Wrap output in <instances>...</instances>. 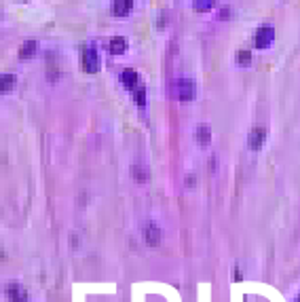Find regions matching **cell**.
Returning <instances> with one entry per match:
<instances>
[{
    "instance_id": "obj_1",
    "label": "cell",
    "mask_w": 300,
    "mask_h": 302,
    "mask_svg": "<svg viewBox=\"0 0 300 302\" xmlns=\"http://www.w3.org/2000/svg\"><path fill=\"white\" fill-rule=\"evenodd\" d=\"M99 66H102V60H99V53L95 47H85L83 51V68L87 74H95V72H99Z\"/></svg>"
},
{
    "instance_id": "obj_2",
    "label": "cell",
    "mask_w": 300,
    "mask_h": 302,
    "mask_svg": "<svg viewBox=\"0 0 300 302\" xmlns=\"http://www.w3.org/2000/svg\"><path fill=\"white\" fill-rule=\"evenodd\" d=\"M176 93H178V99H180V102H193L195 95H197V85H195V80H190V78H182V80H178V85H176Z\"/></svg>"
},
{
    "instance_id": "obj_3",
    "label": "cell",
    "mask_w": 300,
    "mask_h": 302,
    "mask_svg": "<svg viewBox=\"0 0 300 302\" xmlns=\"http://www.w3.org/2000/svg\"><path fill=\"white\" fill-rule=\"evenodd\" d=\"M273 38H275V30H273V28H270V25H262V28H258V32H256V36H254V45L258 47V49H266V47H270Z\"/></svg>"
},
{
    "instance_id": "obj_4",
    "label": "cell",
    "mask_w": 300,
    "mask_h": 302,
    "mask_svg": "<svg viewBox=\"0 0 300 302\" xmlns=\"http://www.w3.org/2000/svg\"><path fill=\"white\" fill-rule=\"evenodd\" d=\"M264 140H266V129H264V127H254L252 131H250V138H248V146H250V150L258 152V150L262 148Z\"/></svg>"
},
{
    "instance_id": "obj_5",
    "label": "cell",
    "mask_w": 300,
    "mask_h": 302,
    "mask_svg": "<svg viewBox=\"0 0 300 302\" xmlns=\"http://www.w3.org/2000/svg\"><path fill=\"white\" fill-rule=\"evenodd\" d=\"M5 294H7L9 302H28V292H25V287L19 285V283H9Z\"/></svg>"
},
{
    "instance_id": "obj_6",
    "label": "cell",
    "mask_w": 300,
    "mask_h": 302,
    "mask_svg": "<svg viewBox=\"0 0 300 302\" xmlns=\"http://www.w3.org/2000/svg\"><path fill=\"white\" fill-rule=\"evenodd\" d=\"M133 9V0H114L110 11H112V15L114 17H125V15H129Z\"/></svg>"
},
{
    "instance_id": "obj_7",
    "label": "cell",
    "mask_w": 300,
    "mask_h": 302,
    "mask_svg": "<svg viewBox=\"0 0 300 302\" xmlns=\"http://www.w3.org/2000/svg\"><path fill=\"white\" fill-rule=\"evenodd\" d=\"M144 239H146L148 245H152V248L161 243V231H159V226H156L154 222H148L144 226Z\"/></svg>"
},
{
    "instance_id": "obj_8",
    "label": "cell",
    "mask_w": 300,
    "mask_h": 302,
    "mask_svg": "<svg viewBox=\"0 0 300 302\" xmlns=\"http://www.w3.org/2000/svg\"><path fill=\"white\" fill-rule=\"evenodd\" d=\"M121 85L125 89H129V91H133L138 85H140V76H138V72L135 70H125L123 74H121Z\"/></svg>"
},
{
    "instance_id": "obj_9",
    "label": "cell",
    "mask_w": 300,
    "mask_h": 302,
    "mask_svg": "<svg viewBox=\"0 0 300 302\" xmlns=\"http://www.w3.org/2000/svg\"><path fill=\"white\" fill-rule=\"evenodd\" d=\"M17 76L15 74H0V93H9L15 89Z\"/></svg>"
},
{
    "instance_id": "obj_10",
    "label": "cell",
    "mask_w": 300,
    "mask_h": 302,
    "mask_svg": "<svg viewBox=\"0 0 300 302\" xmlns=\"http://www.w3.org/2000/svg\"><path fill=\"white\" fill-rule=\"evenodd\" d=\"M127 51V40L123 36H114L110 40V53L112 55H123Z\"/></svg>"
},
{
    "instance_id": "obj_11",
    "label": "cell",
    "mask_w": 300,
    "mask_h": 302,
    "mask_svg": "<svg viewBox=\"0 0 300 302\" xmlns=\"http://www.w3.org/2000/svg\"><path fill=\"white\" fill-rule=\"evenodd\" d=\"M36 47H38L36 40H25L21 45V49H19V60H30V57H34Z\"/></svg>"
},
{
    "instance_id": "obj_12",
    "label": "cell",
    "mask_w": 300,
    "mask_h": 302,
    "mask_svg": "<svg viewBox=\"0 0 300 302\" xmlns=\"http://www.w3.org/2000/svg\"><path fill=\"white\" fill-rule=\"evenodd\" d=\"M197 142L201 144V146H207V144L211 142V129L207 125H199V129H197Z\"/></svg>"
},
{
    "instance_id": "obj_13",
    "label": "cell",
    "mask_w": 300,
    "mask_h": 302,
    "mask_svg": "<svg viewBox=\"0 0 300 302\" xmlns=\"http://www.w3.org/2000/svg\"><path fill=\"white\" fill-rule=\"evenodd\" d=\"M216 7V0H193V9L199 13H207Z\"/></svg>"
},
{
    "instance_id": "obj_14",
    "label": "cell",
    "mask_w": 300,
    "mask_h": 302,
    "mask_svg": "<svg viewBox=\"0 0 300 302\" xmlns=\"http://www.w3.org/2000/svg\"><path fill=\"white\" fill-rule=\"evenodd\" d=\"M133 95H135V104L140 108H144L146 106V87L144 85H138V87L133 89Z\"/></svg>"
},
{
    "instance_id": "obj_15",
    "label": "cell",
    "mask_w": 300,
    "mask_h": 302,
    "mask_svg": "<svg viewBox=\"0 0 300 302\" xmlns=\"http://www.w3.org/2000/svg\"><path fill=\"white\" fill-rule=\"evenodd\" d=\"M252 62V53L248 51V49H241L239 53H237V64L239 66H248Z\"/></svg>"
},
{
    "instance_id": "obj_16",
    "label": "cell",
    "mask_w": 300,
    "mask_h": 302,
    "mask_svg": "<svg viewBox=\"0 0 300 302\" xmlns=\"http://www.w3.org/2000/svg\"><path fill=\"white\" fill-rule=\"evenodd\" d=\"M131 174H133V178L142 184V182H146L148 180V176H146V171H144V167H142V165H135L133 169H131Z\"/></svg>"
},
{
    "instance_id": "obj_17",
    "label": "cell",
    "mask_w": 300,
    "mask_h": 302,
    "mask_svg": "<svg viewBox=\"0 0 300 302\" xmlns=\"http://www.w3.org/2000/svg\"><path fill=\"white\" fill-rule=\"evenodd\" d=\"M228 13H231V9H222V13H220V19H228Z\"/></svg>"
},
{
    "instance_id": "obj_18",
    "label": "cell",
    "mask_w": 300,
    "mask_h": 302,
    "mask_svg": "<svg viewBox=\"0 0 300 302\" xmlns=\"http://www.w3.org/2000/svg\"><path fill=\"white\" fill-rule=\"evenodd\" d=\"M296 302H300V296H298V298H296Z\"/></svg>"
}]
</instances>
